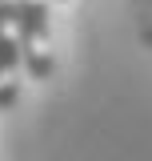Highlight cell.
<instances>
[{
    "mask_svg": "<svg viewBox=\"0 0 152 161\" xmlns=\"http://www.w3.org/2000/svg\"><path fill=\"white\" fill-rule=\"evenodd\" d=\"M20 32H16V0H0V113L16 109L20 101Z\"/></svg>",
    "mask_w": 152,
    "mask_h": 161,
    "instance_id": "cell-2",
    "label": "cell"
},
{
    "mask_svg": "<svg viewBox=\"0 0 152 161\" xmlns=\"http://www.w3.org/2000/svg\"><path fill=\"white\" fill-rule=\"evenodd\" d=\"M16 32H20V60L32 80H48L56 69L52 44V8L48 0H16Z\"/></svg>",
    "mask_w": 152,
    "mask_h": 161,
    "instance_id": "cell-1",
    "label": "cell"
}]
</instances>
